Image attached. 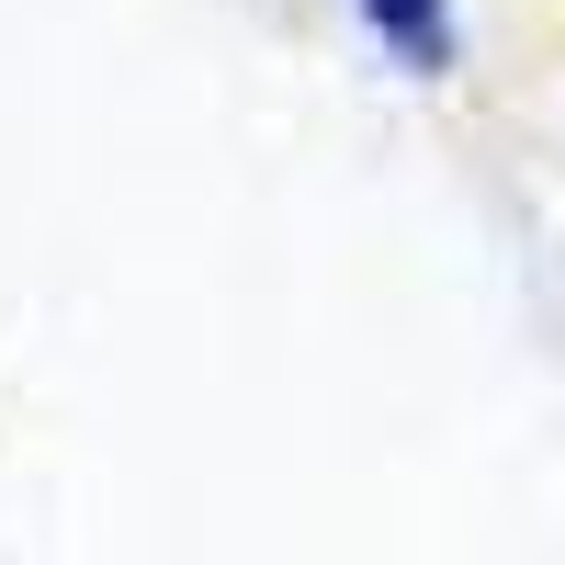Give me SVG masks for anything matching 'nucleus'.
I'll return each instance as SVG.
<instances>
[{"label": "nucleus", "instance_id": "f257e3e1", "mask_svg": "<svg viewBox=\"0 0 565 565\" xmlns=\"http://www.w3.org/2000/svg\"><path fill=\"white\" fill-rule=\"evenodd\" d=\"M351 12H362V34L385 45L407 79H441L452 68V0H351Z\"/></svg>", "mask_w": 565, "mask_h": 565}]
</instances>
